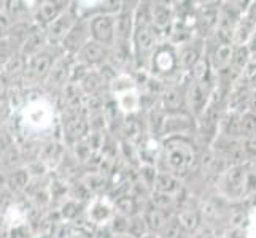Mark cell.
<instances>
[{"label":"cell","instance_id":"obj_28","mask_svg":"<svg viewBox=\"0 0 256 238\" xmlns=\"http://www.w3.org/2000/svg\"><path fill=\"white\" fill-rule=\"evenodd\" d=\"M13 27V21L6 13H0V40H8Z\"/></svg>","mask_w":256,"mask_h":238},{"label":"cell","instance_id":"obj_12","mask_svg":"<svg viewBox=\"0 0 256 238\" xmlns=\"http://www.w3.org/2000/svg\"><path fill=\"white\" fill-rule=\"evenodd\" d=\"M51 48L52 46L42 49L35 56L29 57L28 70H26V79H30V81H40V79H46L48 78L51 68L58 60V57L64 54V52H62V54L54 56V54H52Z\"/></svg>","mask_w":256,"mask_h":238},{"label":"cell","instance_id":"obj_15","mask_svg":"<svg viewBox=\"0 0 256 238\" xmlns=\"http://www.w3.org/2000/svg\"><path fill=\"white\" fill-rule=\"evenodd\" d=\"M76 60L86 67H102L108 64L110 60V48H105L99 43L90 40L76 54Z\"/></svg>","mask_w":256,"mask_h":238},{"label":"cell","instance_id":"obj_5","mask_svg":"<svg viewBox=\"0 0 256 238\" xmlns=\"http://www.w3.org/2000/svg\"><path fill=\"white\" fill-rule=\"evenodd\" d=\"M220 6L222 2H202L194 6V33L200 38L214 37L220 22Z\"/></svg>","mask_w":256,"mask_h":238},{"label":"cell","instance_id":"obj_31","mask_svg":"<svg viewBox=\"0 0 256 238\" xmlns=\"http://www.w3.org/2000/svg\"><path fill=\"white\" fill-rule=\"evenodd\" d=\"M12 238H30V234L26 227H18L12 232Z\"/></svg>","mask_w":256,"mask_h":238},{"label":"cell","instance_id":"obj_30","mask_svg":"<svg viewBox=\"0 0 256 238\" xmlns=\"http://www.w3.org/2000/svg\"><path fill=\"white\" fill-rule=\"evenodd\" d=\"M188 238H216L215 237V232H214V229L206 226V224H202L198 231H194L192 234H190Z\"/></svg>","mask_w":256,"mask_h":238},{"label":"cell","instance_id":"obj_13","mask_svg":"<svg viewBox=\"0 0 256 238\" xmlns=\"http://www.w3.org/2000/svg\"><path fill=\"white\" fill-rule=\"evenodd\" d=\"M90 40H91L90 21L80 17V21H78L74 25V29L68 32L66 40L62 41V45H60V49H62L64 54L75 57Z\"/></svg>","mask_w":256,"mask_h":238},{"label":"cell","instance_id":"obj_24","mask_svg":"<svg viewBox=\"0 0 256 238\" xmlns=\"http://www.w3.org/2000/svg\"><path fill=\"white\" fill-rule=\"evenodd\" d=\"M22 159V154L20 151V148H18L16 145H13L12 148H8L6 151L0 156V169L4 170H14V167L21 162Z\"/></svg>","mask_w":256,"mask_h":238},{"label":"cell","instance_id":"obj_17","mask_svg":"<svg viewBox=\"0 0 256 238\" xmlns=\"http://www.w3.org/2000/svg\"><path fill=\"white\" fill-rule=\"evenodd\" d=\"M142 216H144L145 223H146L148 232L154 234V235H160V232L164 229L167 221H169V219L174 216V213H169V211L154 207L152 202L148 200V204L142 210Z\"/></svg>","mask_w":256,"mask_h":238},{"label":"cell","instance_id":"obj_26","mask_svg":"<svg viewBox=\"0 0 256 238\" xmlns=\"http://www.w3.org/2000/svg\"><path fill=\"white\" fill-rule=\"evenodd\" d=\"M256 137V114L246 111L242 116V140Z\"/></svg>","mask_w":256,"mask_h":238},{"label":"cell","instance_id":"obj_11","mask_svg":"<svg viewBox=\"0 0 256 238\" xmlns=\"http://www.w3.org/2000/svg\"><path fill=\"white\" fill-rule=\"evenodd\" d=\"M78 21H80V16L75 13L74 6H70L64 14H60L54 22H51L45 29L48 46H60L62 45V41L66 40L68 32L74 29V25Z\"/></svg>","mask_w":256,"mask_h":238},{"label":"cell","instance_id":"obj_14","mask_svg":"<svg viewBox=\"0 0 256 238\" xmlns=\"http://www.w3.org/2000/svg\"><path fill=\"white\" fill-rule=\"evenodd\" d=\"M68 2H58V0L40 2L32 13V21L38 27L46 29L51 22H54L60 14H64L68 10Z\"/></svg>","mask_w":256,"mask_h":238},{"label":"cell","instance_id":"obj_20","mask_svg":"<svg viewBox=\"0 0 256 238\" xmlns=\"http://www.w3.org/2000/svg\"><path fill=\"white\" fill-rule=\"evenodd\" d=\"M88 130V122L78 110H70L64 119V134L72 140H80Z\"/></svg>","mask_w":256,"mask_h":238},{"label":"cell","instance_id":"obj_27","mask_svg":"<svg viewBox=\"0 0 256 238\" xmlns=\"http://www.w3.org/2000/svg\"><path fill=\"white\" fill-rule=\"evenodd\" d=\"M16 52H20V51L14 49L13 43L10 40H0V67H5L10 62Z\"/></svg>","mask_w":256,"mask_h":238},{"label":"cell","instance_id":"obj_35","mask_svg":"<svg viewBox=\"0 0 256 238\" xmlns=\"http://www.w3.org/2000/svg\"><path fill=\"white\" fill-rule=\"evenodd\" d=\"M5 113H6V105H5V102L0 100V118H2Z\"/></svg>","mask_w":256,"mask_h":238},{"label":"cell","instance_id":"obj_33","mask_svg":"<svg viewBox=\"0 0 256 238\" xmlns=\"http://www.w3.org/2000/svg\"><path fill=\"white\" fill-rule=\"evenodd\" d=\"M248 111L256 114V91H253L252 97H250V103H248Z\"/></svg>","mask_w":256,"mask_h":238},{"label":"cell","instance_id":"obj_19","mask_svg":"<svg viewBox=\"0 0 256 238\" xmlns=\"http://www.w3.org/2000/svg\"><path fill=\"white\" fill-rule=\"evenodd\" d=\"M183 181L175 178L174 175L164 173L158 170L156 178L153 181V188L152 192H158V194H166V196H172V197H178L183 192Z\"/></svg>","mask_w":256,"mask_h":238},{"label":"cell","instance_id":"obj_37","mask_svg":"<svg viewBox=\"0 0 256 238\" xmlns=\"http://www.w3.org/2000/svg\"><path fill=\"white\" fill-rule=\"evenodd\" d=\"M142 238H160V237L154 235V234H146V235H144Z\"/></svg>","mask_w":256,"mask_h":238},{"label":"cell","instance_id":"obj_9","mask_svg":"<svg viewBox=\"0 0 256 238\" xmlns=\"http://www.w3.org/2000/svg\"><path fill=\"white\" fill-rule=\"evenodd\" d=\"M88 21H90L91 40L112 49L114 46V41H116L114 14H97L90 17Z\"/></svg>","mask_w":256,"mask_h":238},{"label":"cell","instance_id":"obj_32","mask_svg":"<svg viewBox=\"0 0 256 238\" xmlns=\"http://www.w3.org/2000/svg\"><path fill=\"white\" fill-rule=\"evenodd\" d=\"M6 78L0 73V100H2V97L5 95V92H6Z\"/></svg>","mask_w":256,"mask_h":238},{"label":"cell","instance_id":"obj_4","mask_svg":"<svg viewBox=\"0 0 256 238\" xmlns=\"http://www.w3.org/2000/svg\"><path fill=\"white\" fill-rule=\"evenodd\" d=\"M184 92H186V110L194 119H198L212 102V97L215 94V83L188 76Z\"/></svg>","mask_w":256,"mask_h":238},{"label":"cell","instance_id":"obj_22","mask_svg":"<svg viewBox=\"0 0 256 238\" xmlns=\"http://www.w3.org/2000/svg\"><path fill=\"white\" fill-rule=\"evenodd\" d=\"M142 210H144V207H140L138 197H136V196H129V194H126V196H121L114 200V213L116 215L130 218V216L142 213Z\"/></svg>","mask_w":256,"mask_h":238},{"label":"cell","instance_id":"obj_34","mask_svg":"<svg viewBox=\"0 0 256 238\" xmlns=\"http://www.w3.org/2000/svg\"><path fill=\"white\" fill-rule=\"evenodd\" d=\"M5 184H6V176L2 173V172H0V191H2L4 189V186H5Z\"/></svg>","mask_w":256,"mask_h":238},{"label":"cell","instance_id":"obj_6","mask_svg":"<svg viewBox=\"0 0 256 238\" xmlns=\"http://www.w3.org/2000/svg\"><path fill=\"white\" fill-rule=\"evenodd\" d=\"M137 3L138 2H122L121 10L114 14V24H116V41H114V46L132 51V37H134V27H136Z\"/></svg>","mask_w":256,"mask_h":238},{"label":"cell","instance_id":"obj_16","mask_svg":"<svg viewBox=\"0 0 256 238\" xmlns=\"http://www.w3.org/2000/svg\"><path fill=\"white\" fill-rule=\"evenodd\" d=\"M70 57L72 56H67L62 54L59 56L58 60L52 65L51 72L48 75V83L50 86H54V87H66L72 83V76H74V65L70 62Z\"/></svg>","mask_w":256,"mask_h":238},{"label":"cell","instance_id":"obj_38","mask_svg":"<svg viewBox=\"0 0 256 238\" xmlns=\"http://www.w3.org/2000/svg\"><path fill=\"white\" fill-rule=\"evenodd\" d=\"M6 2H0V13H4V8H5Z\"/></svg>","mask_w":256,"mask_h":238},{"label":"cell","instance_id":"obj_1","mask_svg":"<svg viewBox=\"0 0 256 238\" xmlns=\"http://www.w3.org/2000/svg\"><path fill=\"white\" fill-rule=\"evenodd\" d=\"M194 137H169L160 145L156 169L174 175L178 180H186L200 165V154Z\"/></svg>","mask_w":256,"mask_h":238},{"label":"cell","instance_id":"obj_7","mask_svg":"<svg viewBox=\"0 0 256 238\" xmlns=\"http://www.w3.org/2000/svg\"><path fill=\"white\" fill-rule=\"evenodd\" d=\"M186 79L188 76L183 79H175L172 83H166L158 103H160V107L167 114L188 111L186 110V92H184Z\"/></svg>","mask_w":256,"mask_h":238},{"label":"cell","instance_id":"obj_36","mask_svg":"<svg viewBox=\"0 0 256 238\" xmlns=\"http://www.w3.org/2000/svg\"><path fill=\"white\" fill-rule=\"evenodd\" d=\"M113 238H134V237L129 235V234H114Z\"/></svg>","mask_w":256,"mask_h":238},{"label":"cell","instance_id":"obj_18","mask_svg":"<svg viewBox=\"0 0 256 238\" xmlns=\"http://www.w3.org/2000/svg\"><path fill=\"white\" fill-rule=\"evenodd\" d=\"M175 216H176V219H178L180 224L183 226V229L188 234H192L194 231H198V229L204 224V223H202L200 207H192V204L188 200L183 202L182 207L176 210Z\"/></svg>","mask_w":256,"mask_h":238},{"label":"cell","instance_id":"obj_21","mask_svg":"<svg viewBox=\"0 0 256 238\" xmlns=\"http://www.w3.org/2000/svg\"><path fill=\"white\" fill-rule=\"evenodd\" d=\"M5 73L4 76L6 78L8 83H18L21 78L26 76V70H28V59H26L21 52H16L13 59L5 65Z\"/></svg>","mask_w":256,"mask_h":238},{"label":"cell","instance_id":"obj_3","mask_svg":"<svg viewBox=\"0 0 256 238\" xmlns=\"http://www.w3.org/2000/svg\"><path fill=\"white\" fill-rule=\"evenodd\" d=\"M246 173H248V162L228 165L226 170L216 181L218 194L229 204H244V191Z\"/></svg>","mask_w":256,"mask_h":238},{"label":"cell","instance_id":"obj_23","mask_svg":"<svg viewBox=\"0 0 256 238\" xmlns=\"http://www.w3.org/2000/svg\"><path fill=\"white\" fill-rule=\"evenodd\" d=\"M29 183V173L22 169H16L6 175V188L12 192H21Z\"/></svg>","mask_w":256,"mask_h":238},{"label":"cell","instance_id":"obj_29","mask_svg":"<svg viewBox=\"0 0 256 238\" xmlns=\"http://www.w3.org/2000/svg\"><path fill=\"white\" fill-rule=\"evenodd\" d=\"M13 143V137L10 134V130L5 127H0V156H2L8 148H12Z\"/></svg>","mask_w":256,"mask_h":238},{"label":"cell","instance_id":"obj_10","mask_svg":"<svg viewBox=\"0 0 256 238\" xmlns=\"http://www.w3.org/2000/svg\"><path fill=\"white\" fill-rule=\"evenodd\" d=\"M175 48H176V54H178L180 73L190 76L196 64L206 56V40L200 37H192L186 43Z\"/></svg>","mask_w":256,"mask_h":238},{"label":"cell","instance_id":"obj_2","mask_svg":"<svg viewBox=\"0 0 256 238\" xmlns=\"http://www.w3.org/2000/svg\"><path fill=\"white\" fill-rule=\"evenodd\" d=\"M146 70H148L150 76L161 79L164 83H169L170 79H175L183 75V73H180L176 48L170 41L160 43V46L154 49L152 59H150Z\"/></svg>","mask_w":256,"mask_h":238},{"label":"cell","instance_id":"obj_8","mask_svg":"<svg viewBox=\"0 0 256 238\" xmlns=\"http://www.w3.org/2000/svg\"><path fill=\"white\" fill-rule=\"evenodd\" d=\"M161 137L169 138V137H194L196 138V119L188 111L182 113H174V114H166L162 129H161Z\"/></svg>","mask_w":256,"mask_h":238},{"label":"cell","instance_id":"obj_25","mask_svg":"<svg viewBox=\"0 0 256 238\" xmlns=\"http://www.w3.org/2000/svg\"><path fill=\"white\" fill-rule=\"evenodd\" d=\"M128 234L132 235L134 238H142L144 235L150 234L148 232V227L146 223L142 216V213H138L136 216H130L129 218V227H128Z\"/></svg>","mask_w":256,"mask_h":238}]
</instances>
